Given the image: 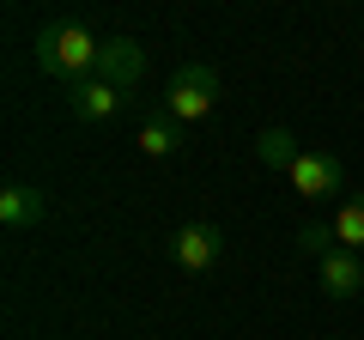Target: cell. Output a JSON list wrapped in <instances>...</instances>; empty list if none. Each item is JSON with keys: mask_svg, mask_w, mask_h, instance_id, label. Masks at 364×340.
Masks as SVG:
<instances>
[{"mask_svg": "<svg viewBox=\"0 0 364 340\" xmlns=\"http://www.w3.org/2000/svg\"><path fill=\"white\" fill-rule=\"evenodd\" d=\"M97 55H104V43L91 37L79 18H61V25L37 31V67L55 73V79H67V85H79V79L97 73Z\"/></svg>", "mask_w": 364, "mask_h": 340, "instance_id": "obj_1", "label": "cell"}, {"mask_svg": "<svg viewBox=\"0 0 364 340\" xmlns=\"http://www.w3.org/2000/svg\"><path fill=\"white\" fill-rule=\"evenodd\" d=\"M213 104H219V67H207V61H182L176 79H170V92H164V116L182 128V122L213 116Z\"/></svg>", "mask_w": 364, "mask_h": 340, "instance_id": "obj_2", "label": "cell"}, {"mask_svg": "<svg viewBox=\"0 0 364 340\" xmlns=\"http://www.w3.org/2000/svg\"><path fill=\"white\" fill-rule=\"evenodd\" d=\"M164 255L182 267V274H207V267L225 255V231L213 219H195V225H182V231H170Z\"/></svg>", "mask_w": 364, "mask_h": 340, "instance_id": "obj_3", "label": "cell"}, {"mask_svg": "<svg viewBox=\"0 0 364 340\" xmlns=\"http://www.w3.org/2000/svg\"><path fill=\"white\" fill-rule=\"evenodd\" d=\"M291 188H298L304 201H328L346 188V170H340L334 152H304L298 164H291Z\"/></svg>", "mask_w": 364, "mask_h": 340, "instance_id": "obj_4", "label": "cell"}, {"mask_svg": "<svg viewBox=\"0 0 364 340\" xmlns=\"http://www.w3.org/2000/svg\"><path fill=\"white\" fill-rule=\"evenodd\" d=\"M140 73H146V49L134 37H109L104 55H97V79L116 85V92H128V85H140Z\"/></svg>", "mask_w": 364, "mask_h": 340, "instance_id": "obj_5", "label": "cell"}, {"mask_svg": "<svg viewBox=\"0 0 364 340\" xmlns=\"http://www.w3.org/2000/svg\"><path fill=\"white\" fill-rule=\"evenodd\" d=\"M316 280H322L328 298H358V292H364V255L334 249V255H322V262H316Z\"/></svg>", "mask_w": 364, "mask_h": 340, "instance_id": "obj_6", "label": "cell"}, {"mask_svg": "<svg viewBox=\"0 0 364 340\" xmlns=\"http://www.w3.org/2000/svg\"><path fill=\"white\" fill-rule=\"evenodd\" d=\"M67 110H73L79 122H109L122 110V92L91 73V79H79V85H67Z\"/></svg>", "mask_w": 364, "mask_h": 340, "instance_id": "obj_7", "label": "cell"}, {"mask_svg": "<svg viewBox=\"0 0 364 340\" xmlns=\"http://www.w3.org/2000/svg\"><path fill=\"white\" fill-rule=\"evenodd\" d=\"M43 213H49L43 188H31V183H6V188H0V225H13V231H25V225H37Z\"/></svg>", "mask_w": 364, "mask_h": 340, "instance_id": "obj_8", "label": "cell"}, {"mask_svg": "<svg viewBox=\"0 0 364 340\" xmlns=\"http://www.w3.org/2000/svg\"><path fill=\"white\" fill-rule=\"evenodd\" d=\"M255 158H261L267 170H286V176H291V164L304 158V146L291 140V128H261V134H255Z\"/></svg>", "mask_w": 364, "mask_h": 340, "instance_id": "obj_9", "label": "cell"}, {"mask_svg": "<svg viewBox=\"0 0 364 340\" xmlns=\"http://www.w3.org/2000/svg\"><path fill=\"white\" fill-rule=\"evenodd\" d=\"M134 146H140L146 158H170V152L182 146V128H176L170 116H152V122H146L140 134H134Z\"/></svg>", "mask_w": 364, "mask_h": 340, "instance_id": "obj_10", "label": "cell"}, {"mask_svg": "<svg viewBox=\"0 0 364 340\" xmlns=\"http://www.w3.org/2000/svg\"><path fill=\"white\" fill-rule=\"evenodd\" d=\"M334 237H340V249H352V255H364V195H352V201H340V213L334 219Z\"/></svg>", "mask_w": 364, "mask_h": 340, "instance_id": "obj_11", "label": "cell"}, {"mask_svg": "<svg viewBox=\"0 0 364 340\" xmlns=\"http://www.w3.org/2000/svg\"><path fill=\"white\" fill-rule=\"evenodd\" d=\"M298 249L322 262V255H334V249H340V237H334V225H304V231H298Z\"/></svg>", "mask_w": 364, "mask_h": 340, "instance_id": "obj_12", "label": "cell"}]
</instances>
